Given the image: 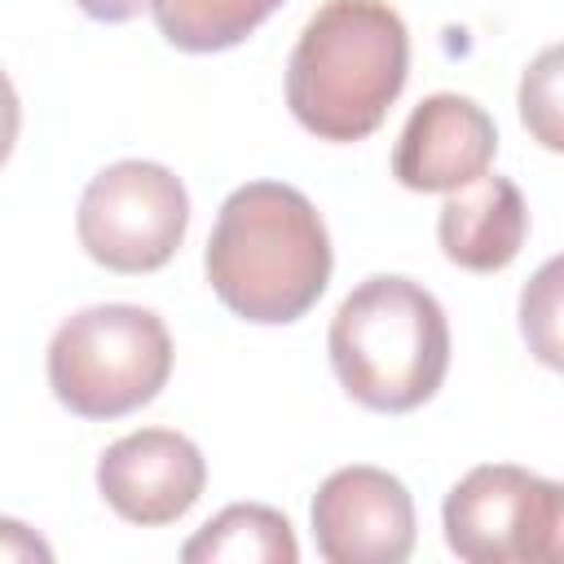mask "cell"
Returning <instances> with one entry per match:
<instances>
[{"label":"cell","mask_w":564,"mask_h":564,"mask_svg":"<svg viewBox=\"0 0 564 564\" xmlns=\"http://www.w3.org/2000/svg\"><path fill=\"white\" fill-rule=\"evenodd\" d=\"M330 234L322 212L282 181L238 185L207 238V282L216 300L256 326L300 322L330 282Z\"/></svg>","instance_id":"cell-1"},{"label":"cell","mask_w":564,"mask_h":564,"mask_svg":"<svg viewBox=\"0 0 564 564\" xmlns=\"http://www.w3.org/2000/svg\"><path fill=\"white\" fill-rule=\"evenodd\" d=\"M410 75V31L383 0H326L286 62V106L317 141H366Z\"/></svg>","instance_id":"cell-2"},{"label":"cell","mask_w":564,"mask_h":564,"mask_svg":"<svg viewBox=\"0 0 564 564\" xmlns=\"http://www.w3.org/2000/svg\"><path fill=\"white\" fill-rule=\"evenodd\" d=\"M339 388L379 414H410L449 370V322L436 295L401 273H375L344 295L326 335Z\"/></svg>","instance_id":"cell-3"},{"label":"cell","mask_w":564,"mask_h":564,"mask_svg":"<svg viewBox=\"0 0 564 564\" xmlns=\"http://www.w3.org/2000/svg\"><path fill=\"white\" fill-rule=\"evenodd\" d=\"M172 375V335L141 304H93L48 339V388L79 419H123Z\"/></svg>","instance_id":"cell-4"},{"label":"cell","mask_w":564,"mask_h":564,"mask_svg":"<svg viewBox=\"0 0 564 564\" xmlns=\"http://www.w3.org/2000/svg\"><path fill=\"white\" fill-rule=\"evenodd\" d=\"M189 229V194L181 176L150 159H119L101 167L75 212V234L88 260L110 273L163 269Z\"/></svg>","instance_id":"cell-5"},{"label":"cell","mask_w":564,"mask_h":564,"mask_svg":"<svg viewBox=\"0 0 564 564\" xmlns=\"http://www.w3.org/2000/svg\"><path fill=\"white\" fill-rule=\"evenodd\" d=\"M313 542L330 564H401L414 551L410 489L383 467H339L313 494Z\"/></svg>","instance_id":"cell-6"},{"label":"cell","mask_w":564,"mask_h":564,"mask_svg":"<svg viewBox=\"0 0 564 564\" xmlns=\"http://www.w3.org/2000/svg\"><path fill=\"white\" fill-rule=\"evenodd\" d=\"M207 485L203 449L172 427H141L106 445L97 458V489L115 516L128 524H172L181 520Z\"/></svg>","instance_id":"cell-7"},{"label":"cell","mask_w":564,"mask_h":564,"mask_svg":"<svg viewBox=\"0 0 564 564\" xmlns=\"http://www.w3.org/2000/svg\"><path fill=\"white\" fill-rule=\"evenodd\" d=\"M498 154V128L471 97H423L397 141L392 176L414 194H454L489 172Z\"/></svg>","instance_id":"cell-8"},{"label":"cell","mask_w":564,"mask_h":564,"mask_svg":"<svg viewBox=\"0 0 564 564\" xmlns=\"http://www.w3.org/2000/svg\"><path fill=\"white\" fill-rule=\"evenodd\" d=\"M542 476L516 463L471 467L441 507L445 542L467 564H524Z\"/></svg>","instance_id":"cell-9"},{"label":"cell","mask_w":564,"mask_h":564,"mask_svg":"<svg viewBox=\"0 0 564 564\" xmlns=\"http://www.w3.org/2000/svg\"><path fill=\"white\" fill-rule=\"evenodd\" d=\"M529 238V207L516 181L480 176L454 189L436 216V242L449 264L467 273H498L507 269Z\"/></svg>","instance_id":"cell-10"},{"label":"cell","mask_w":564,"mask_h":564,"mask_svg":"<svg viewBox=\"0 0 564 564\" xmlns=\"http://www.w3.org/2000/svg\"><path fill=\"white\" fill-rule=\"evenodd\" d=\"M181 560L185 564H295L300 542L282 511L260 502H234L181 546Z\"/></svg>","instance_id":"cell-11"},{"label":"cell","mask_w":564,"mask_h":564,"mask_svg":"<svg viewBox=\"0 0 564 564\" xmlns=\"http://www.w3.org/2000/svg\"><path fill=\"white\" fill-rule=\"evenodd\" d=\"M282 0H150L154 26L172 48L220 53L242 44Z\"/></svg>","instance_id":"cell-12"},{"label":"cell","mask_w":564,"mask_h":564,"mask_svg":"<svg viewBox=\"0 0 564 564\" xmlns=\"http://www.w3.org/2000/svg\"><path fill=\"white\" fill-rule=\"evenodd\" d=\"M520 335L546 370L564 375V251L551 256L520 291Z\"/></svg>","instance_id":"cell-13"},{"label":"cell","mask_w":564,"mask_h":564,"mask_svg":"<svg viewBox=\"0 0 564 564\" xmlns=\"http://www.w3.org/2000/svg\"><path fill=\"white\" fill-rule=\"evenodd\" d=\"M516 106H520L524 132H529L542 150L564 154V44L542 48V53L524 66Z\"/></svg>","instance_id":"cell-14"},{"label":"cell","mask_w":564,"mask_h":564,"mask_svg":"<svg viewBox=\"0 0 564 564\" xmlns=\"http://www.w3.org/2000/svg\"><path fill=\"white\" fill-rule=\"evenodd\" d=\"M88 18H97V22H128V18H137L150 0H75Z\"/></svg>","instance_id":"cell-15"},{"label":"cell","mask_w":564,"mask_h":564,"mask_svg":"<svg viewBox=\"0 0 564 564\" xmlns=\"http://www.w3.org/2000/svg\"><path fill=\"white\" fill-rule=\"evenodd\" d=\"M546 564H564V480H555V520H551Z\"/></svg>","instance_id":"cell-16"}]
</instances>
